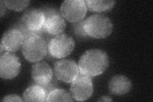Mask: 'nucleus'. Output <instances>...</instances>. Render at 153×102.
<instances>
[{
  "mask_svg": "<svg viewBox=\"0 0 153 102\" xmlns=\"http://www.w3.org/2000/svg\"><path fill=\"white\" fill-rule=\"evenodd\" d=\"M41 9L45 16L43 28L44 32L52 35L63 33L66 28V23L61 13L57 10L52 7H44Z\"/></svg>",
  "mask_w": 153,
  "mask_h": 102,
  "instance_id": "6",
  "label": "nucleus"
},
{
  "mask_svg": "<svg viewBox=\"0 0 153 102\" xmlns=\"http://www.w3.org/2000/svg\"><path fill=\"white\" fill-rule=\"evenodd\" d=\"M58 86H59V84H58V82L57 80V78L56 77H55V78L53 77V79H52V80L49 82V83H48L45 86H43L42 87H44L48 95V94H49L51 91L57 89Z\"/></svg>",
  "mask_w": 153,
  "mask_h": 102,
  "instance_id": "19",
  "label": "nucleus"
},
{
  "mask_svg": "<svg viewBox=\"0 0 153 102\" xmlns=\"http://www.w3.org/2000/svg\"><path fill=\"white\" fill-rule=\"evenodd\" d=\"M31 75L36 84L45 86L53 79V71L47 62H36L32 66Z\"/></svg>",
  "mask_w": 153,
  "mask_h": 102,
  "instance_id": "12",
  "label": "nucleus"
},
{
  "mask_svg": "<svg viewBox=\"0 0 153 102\" xmlns=\"http://www.w3.org/2000/svg\"><path fill=\"white\" fill-rule=\"evenodd\" d=\"M109 66V57L104 51L90 49L81 56L78 66L80 74L89 77L101 75Z\"/></svg>",
  "mask_w": 153,
  "mask_h": 102,
  "instance_id": "1",
  "label": "nucleus"
},
{
  "mask_svg": "<svg viewBox=\"0 0 153 102\" xmlns=\"http://www.w3.org/2000/svg\"><path fill=\"white\" fill-rule=\"evenodd\" d=\"M4 3L8 8L14 11L20 12L22 11L28 6L30 1L28 0H26V1H11V0L7 1L6 0V1H4Z\"/></svg>",
  "mask_w": 153,
  "mask_h": 102,
  "instance_id": "18",
  "label": "nucleus"
},
{
  "mask_svg": "<svg viewBox=\"0 0 153 102\" xmlns=\"http://www.w3.org/2000/svg\"><path fill=\"white\" fill-rule=\"evenodd\" d=\"M85 3L87 8L89 10L95 12H102L112 9L114 7L116 1L107 0H87Z\"/></svg>",
  "mask_w": 153,
  "mask_h": 102,
  "instance_id": "15",
  "label": "nucleus"
},
{
  "mask_svg": "<svg viewBox=\"0 0 153 102\" xmlns=\"http://www.w3.org/2000/svg\"><path fill=\"white\" fill-rule=\"evenodd\" d=\"M87 10L85 1L84 0H66L61 4L60 13L65 19L74 23L84 19Z\"/></svg>",
  "mask_w": 153,
  "mask_h": 102,
  "instance_id": "7",
  "label": "nucleus"
},
{
  "mask_svg": "<svg viewBox=\"0 0 153 102\" xmlns=\"http://www.w3.org/2000/svg\"><path fill=\"white\" fill-rule=\"evenodd\" d=\"M21 64L19 57L12 52L1 54L0 57V76L3 79H12L20 72Z\"/></svg>",
  "mask_w": 153,
  "mask_h": 102,
  "instance_id": "10",
  "label": "nucleus"
},
{
  "mask_svg": "<svg viewBox=\"0 0 153 102\" xmlns=\"http://www.w3.org/2000/svg\"><path fill=\"white\" fill-rule=\"evenodd\" d=\"M114 26L108 17L102 14H94L85 19L84 30L89 37L102 39L108 36Z\"/></svg>",
  "mask_w": 153,
  "mask_h": 102,
  "instance_id": "4",
  "label": "nucleus"
},
{
  "mask_svg": "<svg viewBox=\"0 0 153 102\" xmlns=\"http://www.w3.org/2000/svg\"><path fill=\"white\" fill-rule=\"evenodd\" d=\"M47 93L42 86L37 84L29 86L23 93L25 101H46Z\"/></svg>",
  "mask_w": 153,
  "mask_h": 102,
  "instance_id": "14",
  "label": "nucleus"
},
{
  "mask_svg": "<svg viewBox=\"0 0 153 102\" xmlns=\"http://www.w3.org/2000/svg\"><path fill=\"white\" fill-rule=\"evenodd\" d=\"M131 88V82L128 77L117 75L112 77L108 83V89L113 95L121 96L128 93Z\"/></svg>",
  "mask_w": 153,
  "mask_h": 102,
  "instance_id": "13",
  "label": "nucleus"
},
{
  "mask_svg": "<svg viewBox=\"0 0 153 102\" xmlns=\"http://www.w3.org/2000/svg\"><path fill=\"white\" fill-rule=\"evenodd\" d=\"M2 101H23L24 100L21 99L19 96L16 95H9L4 96Z\"/></svg>",
  "mask_w": 153,
  "mask_h": 102,
  "instance_id": "20",
  "label": "nucleus"
},
{
  "mask_svg": "<svg viewBox=\"0 0 153 102\" xmlns=\"http://www.w3.org/2000/svg\"><path fill=\"white\" fill-rule=\"evenodd\" d=\"M6 5L4 3V1H0V8H1V17L2 18L6 12Z\"/></svg>",
  "mask_w": 153,
  "mask_h": 102,
  "instance_id": "21",
  "label": "nucleus"
},
{
  "mask_svg": "<svg viewBox=\"0 0 153 102\" xmlns=\"http://www.w3.org/2000/svg\"><path fill=\"white\" fill-rule=\"evenodd\" d=\"M73 97L66 91L57 88L51 91L47 96L46 101H73Z\"/></svg>",
  "mask_w": 153,
  "mask_h": 102,
  "instance_id": "16",
  "label": "nucleus"
},
{
  "mask_svg": "<svg viewBox=\"0 0 153 102\" xmlns=\"http://www.w3.org/2000/svg\"><path fill=\"white\" fill-rule=\"evenodd\" d=\"M80 74L76 63L71 60H61L54 65V75L57 80L65 83H71Z\"/></svg>",
  "mask_w": 153,
  "mask_h": 102,
  "instance_id": "9",
  "label": "nucleus"
},
{
  "mask_svg": "<svg viewBox=\"0 0 153 102\" xmlns=\"http://www.w3.org/2000/svg\"><path fill=\"white\" fill-rule=\"evenodd\" d=\"M85 20V19H82V21H80L79 22H74L72 24V26H71V28H72L73 32L75 35V36L82 40L88 39V38H90L84 30Z\"/></svg>",
  "mask_w": 153,
  "mask_h": 102,
  "instance_id": "17",
  "label": "nucleus"
},
{
  "mask_svg": "<svg viewBox=\"0 0 153 102\" xmlns=\"http://www.w3.org/2000/svg\"><path fill=\"white\" fill-rule=\"evenodd\" d=\"M45 21L44 13L41 8H31L27 9L23 13L21 21L16 26L19 28L25 34V37L31 34H41L44 33Z\"/></svg>",
  "mask_w": 153,
  "mask_h": 102,
  "instance_id": "3",
  "label": "nucleus"
},
{
  "mask_svg": "<svg viewBox=\"0 0 153 102\" xmlns=\"http://www.w3.org/2000/svg\"><path fill=\"white\" fill-rule=\"evenodd\" d=\"M47 52V43L40 34H31L25 37L22 52L28 61L36 63L41 61L46 56Z\"/></svg>",
  "mask_w": 153,
  "mask_h": 102,
  "instance_id": "2",
  "label": "nucleus"
},
{
  "mask_svg": "<svg viewBox=\"0 0 153 102\" xmlns=\"http://www.w3.org/2000/svg\"><path fill=\"white\" fill-rule=\"evenodd\" d=\"M70 92L76 101H84L89 98L93 93V84L91 77L80 74L71 84Z\"/></svg>",
  "mask_w": 153,
  "mask_h": 102,
  "instance_id": "8",
  "label": "nucleus"
},
{
  "mask_svg": "<svg viewBox=\"0 0 153 102\" xmlns=\"http://www.w3.org/2000/svg\"><path fill=\"white\" fill-rule=\"evenodd\" d=\"M25 39V34L15 26L10 28L3 34L1 45L4 47L5 51L12 52H16L22 47Z\"/></svg>",
  "mask_w": 153,
  "mask_h": 102,
  "instance_id": "11",
  "label": "nucleus"
},
{
  "mask_svg": "<svg viewBox=\"0 0 153 102\" xmlns=\"http://www.w3.org/2000/svg\"><path fill=\"white\" fill-rule=\"evenodd\" d=\"M112 99L110 98L109 96H102L98 100V101H111Z\"/></svg>",
  "mask_w": 153,
  "mask_h": 102,
  "instance_id": "22",
  "label": "nucleus"
},
{
  "mask_svg": "<svg viewBox=\"0 0 153 102\" xmlns=\"http://www.w3.org/2000/svg\"><path fill=\"white\" fill-rule=\"evenodd\" d=\"M75 45V43L72 37L61 33L51 38L47 43V49L52 57L61 59L70 55L74 51Z\"/></svg>",
  "mask_w": 153,
  "mask_h": 102,
  "instance_id": "5",
  "label": "nucleus"
}]
</instances>
